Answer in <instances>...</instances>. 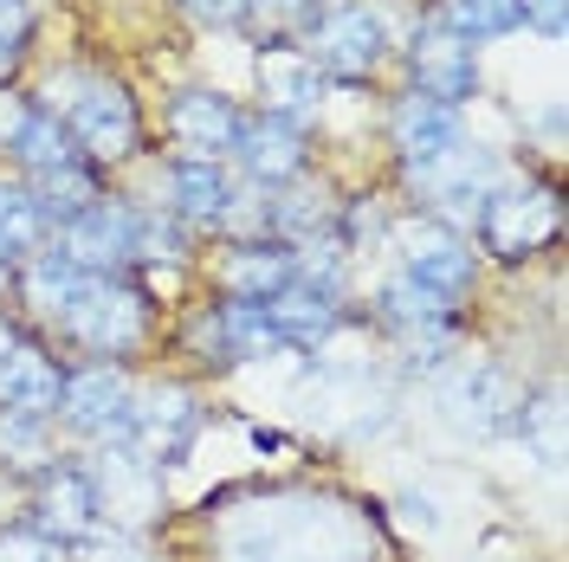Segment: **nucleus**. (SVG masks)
Here are the masks:
<instances>
[{
    "mask_svg": "<svg viewBox=\"0 0 569 562\" xmlns=\"http://www.w3.org/2000/svg\"><path fill=\"white\" fill-rule=\"evenodd\" d=\"M259 91H266V110L272 117H291L298 123V110L318 98V66L298 46H266L259 52Z\"/></svg>",
    "mask_w": 569,
    "mask_h": 562,
    "instance_id": "18",
    "label": "nucleus"
},
{
    "mask_svg": "<svg viewBox=\"0 0 569 562\" xmlns=\"http://www.w3.org/2000/svg\"><path fill=\"white\" fill-rule=\"evenodd\" d=\"M421 175V188L433 194V201H466V208H486L498 194V181H505V169H498L486 149H447L440 162H427V169H415Z\"/></svg>",
    "mask_w": 569,
    "mask_h": 562,
    "instance_id": "15",
    "label": "nucleus"
},
{
    "mask_svg": "<svg viewBox=\"0 0 569 562\" xmlns=\"http://www.w3.org/2000/svg\"><path fill=\"white\" fill-rule=\"evenodd\" d=\"M91 485H98V511H117V518H149V511H156V498H162V472H156L142 453H130V446H110Z\"/></svg>",
    "mask_w": 569,
    "mask_h": 562,
    "instance_id": "12",
    "label": "nucleus"
},
{
    "mask_svg": "<svg viewBox=\"0 0 569 562\" xmlns=\"http://www.w3.org/2000/svg\"><path fill=\"white\" fill-rule=\"evenodd\" d=\"M46 414H20V408H0V459L13 465H39L46 459Z\"/></svg>",
    "mask_w": 569,
    "mask_h": 562,
    "instance_id": "28",
    "label": "nucleus"
},
{
    "mask_svg": "<svg viewBox=\"0 0 569 562\" xmlns=\"http://www.w3.org/2000/svg\"><path fill=\"white\" fill-rule=\"evenodd\" d=\"M66 330L98 355H123L142 343V298L123 291L117 279H91L78 291V304L66 311Z\"/></svg>",
    "mask_w": 569,
    "mask_h": 562,
    "instance_id": "2",
    "label": "nucleus"
},
{
    "mask_svg": "<svg viewBox=\"0 0 569 562\" xmlns=\"http://www.w3.org/2000/svg\"><path fill=\"white\" fill-rule=\"evenodd\" d=\"M52 110L46 117H59L66 123L71 142H84L98 162H117V155H130V142H137V110L123 98V84H110V78H84V71H66V78H52Z\"/></svg>",
    "mask_w": 569,
    "mask_h": 562,
    "instance_id": "1",
    "label": "nucleus"
},
{
    "mask_svg": "<svg viewBox=\"0 0 569 562\" xmlns=\"http://www.w3.org/2000/svg\"><path fill=\"white\" fill-rule=\"evenodd\" d=\"M415 71H421V91H427V98H440V104L472 98V84H479L472 39L447 33V27H427V33L415 39Z\"/></svg>",
    "mask_w": 569,
    "mask_h": 562,
    "instance_id": "11",
    "label": "nucleus"
},
{
    "mask_svg": "<svg viewBox=\"0 0 569 562\" xmlns=\"http://www.w3.org/2000/svg\"><path fill=\"white\" fill-rule=\"evenodd\" d=\"M27 20H33V7H27V0H0V39H13V46H20Z\"/></svg>",
    "mask_w": 569,
    "mask_h": 562,
    "instance_id": "35",
    "label": "nucleus"
},
{
    "mask_svg": "<svg viewBox=\"0 0 569 562\" xmlns=\"http://www.w3.org/2000/svg\"><path fill=\"white\" fill-rule=\"evenodd\" d=\"M259 33H284V27H311V0H247Z\"/></svg>",
    "mask_w": 569,
    "mask_h": 562,
    "instance_id": "31",
    "label": "nucleus"
},
{
    "mask_svg": "<svg viewBox=\"0 0 569 562\" xmlns=\"http://www.w3.org/2000/svg\"><path fill=\"white\" fill-rule=\"evenodd\" d=\"M59 408H66L71 426H84V433H98V440H117V446H123V433H130V408H137V388H130L123 369L91 362V369H78L71 382H59Z\"/></svg>",
    "mask_w": 569,
    "mask_h": 562,
    "instance_id": "4",
    "label": "nucleus"
},
{
    "mask_svg": "<svg viewBox=\"0 0 569 562\" xmlns=\"http://www.w3.org/2000/svg\"><path fill=\"white\" fill-rule=\"evenodd\" d=\"M7 350H13V330H7V323H0V362H7Z\"/></svg>",
    "mask_w": 569,
    "mask_h": 562,
    "instance_id": "39",
    "label": "nucleus"
},
{
    "mask_svg": "<svg viewBox=\"0 0 569 562\" xmlns=\"http://www.w3.org/2000/svg\"><path fill=\"white\" fill-rule=\"evenodd\" d=\"M382 311H389L395 323H408V330H427V323H447V317H453V298H440L433 284L395 272V279L382 284Z\"/></svg>",
    "mask_w": 569,
    "mask_h": 562,
    "instance_id": "25",
    "label": "nucleus"
},
{
    "mask_svg": "<svg viewBox=\"0 0 569 562\" xmlns=\"http://www.w3.org/2000/svg\"><path fill=\"white\" fill-rule=\"evenodd\" d=\"M188 13H201V20H213V27H227V20L247 13V0H188Z\"/></svg>",
    "mask_w": 569,
    "mask_h": 562,
    "instance_id": "34",
    "label": "nucleus"
},
{
    "mask_svg": "<svg viewBox=\"0 0 569 562\" xmlns=\"http://www.w3.org/2000/svg\"><path fill=\"white\" fill-rule=\"evenodd\" d=\"M395 149H401L415 169L440 162L447 149H460V110L440 104V98H427V91L401 98V104H395Z\"/></svg>",
    "mask_w": 569,
    "mask_h": 562,
    "instance_id": "10",
    "label": "nucleus"
},
{
    "mask_svg": "<svg viewBox=\"0 0 569 562\" xmlns=\"http://www.w3.org/2000/svg\"><path fill=\"white\" fill-rule=\"evenodd\" d=\"M39 518H46V536H98V485L84 472H59L46 498H39Z\"/></svg>",
    "mask_w": 569,
    "mask_h": 562,
    "instance_id": "21",
    "label": "nucleus"
},
{
    "mask_svg": "<svg viewBox=\"0 0 569 562\" xmlns=\"http://www.w3.org/2000/svg\"><path fill=\"white\" fill-rule=\"evenodd\" d=\"M266 323H272L279 343H318V337L337 330V304H330V291L291 279L279 298H266Z\"/></svg>",
    "mask_w": 569,
    "mask_h": 562,
    "instance_id": "16",
    "label": "nucleus"
},
{
    "mask_svg": "<svg viewBox=\"0 0 569 562\" xmlns=\"http://www.w3.org/2000/svg\"><path fill=\"white\" fill-rule=\"evenodd\" d=\"M0 408H20V414L59 408V369H52V355L33 350V343H13L7 362H0Z\"/></svg>",
    "mask_w": 569,
    "mask_h": 562,
    "instance_id": "17",
    "label": "nucleus"
},
{
    "mask_svg": "<svg viewBox=\"0 0 569 562\" xmlns=\"http://www.w3.org/2000/svg\"><path fill=\"white\" fill-rule=\"evenodd\" d=\"M525 13L518 0H447V33L460 39H498V33H518Z\"/></svg>",
    "mask_w": 569,
    "mask_h": 562,
    "instance_id": "26",
    "label": "nucleus"
},
{
    "mask_svg": "<svg viewBox=\"0 0 569 562\" xmlns=\"http://www.w3.org/2000/svg\"><path fill=\"white\" fill-rule=\"evenodd\" d=\"M33 201L52 227H66V220H78L84 208H98L104 194H98V181L84 175L78 162H59V169H39L33 175Z\"/></svg>",
    "mask_w": 569,
    "mask_h": 562,
    "instance_id": "24",
    "label": "nucleus"
},
{
    "mask_svg": "<svg viewBox=\"0 0 569 562\" xmlns=\"http://www.w3.org/2000/svg\"><path fill=\"white\" fill-rule=\"evenodd\" d=\"M59 252H66L78 272L110 279L123 259H137V208H123V201H98V208H84L78 220L59 227Z\"/></svg>",
    "mask_w": 569,
    "mask_h": 562,
    "instance_id": "3",
    "label": "nucleus"
},
{
    "mask_svg": "<svg viewBox=\"0 0 569 562\" xmlns=\"http://www.w3.org/2000/svg\"><path fill=\"white\" fill-rule=\"evenodd\" d=\"M401 272L421 279V284H433L440 298L460 304V291L472 284V247H466L453 227H440V220L408 227V233H401Z\"/></svg>",
    "mask_w": 569,
    "mask_h": 562,
    "instance_id": "9",
    "label": "nucleus"
},
{
    "mask_svg": "<svg viewBox=\"0 0 569 562\" xmlns=\"http://www.w3.org/2000/svg\"><path fill=\"white\" fill-rule=\"evenodd\" d=\"M91 562H137V556H130V543H104V536H91Z\"/></svg>",
    "mask_w": 569,
    "mask_h": 562,
    "instance_id": "37",
    "label": "nucleus"
},
{
    "mask_svg": "<svg viewBox=\"0 0 569 562\" xmlns=\"http://www.w3.org/2000/svg\"><path fill=\"white\" fill-rule=\"evenodd\" d=\"M240 162L252 169V181H291L305 169V130L291 117H259V123H240Z\"/></svg>",
    "mask_w": 569,
    "mask_h": 562,
    "instance_id": "14",
    "label": "nucleus"
},
{
    "mask_svg": "<svg viewBox=\"0 0 569 562\" xmlns=\"http://www.w3.org/2000/svg\"><path fill=\"white\" fill-rule=\"evenodd\" d=\"M52 247V220L39 213L33 194H20V188H0V259L13 265H27V259H39V252Z\"/></svg>",
    "mask_w": 569,
    "mask_h": 562,
    "instance_id": "22",
    "label": "nucleus"
},
{
    "mask_svg": "<svg viewBox=\"0 0 569 562\" xmlns=\"http://www.w3.org/2000/svg\"><path fill=\"white\" fill-rule=\"evenodd\" d=\"M27 162H33V175L39 169H59V162H71V137H66V123L59 117H33L27 130H20V142H13Z\"/></svg>",
    "mask_w": 569,
    "mask_h": 562,
    "instance_id": "29",
    "label": "nucleus"
},
{
    "mask_svg": "<svg viewBox=\"0 0 569 562\" xmlns=\"http://www.w3.org/2000/svg\"><path fill=\"white\" fill-rule=\"evenodd\" d=\"M0 562H71V556L46 530H0Z\"/></svg>",
    "mask_w": 569,
    "mask_h": 562,
    "instance_id": "30",
    "label": "nucleus"
},
{
    "mask_svg": "<svg viewBox=\"0 0 569 562\" xmlns=\"http://www.w3.org/2000/svg\"><path fill=\"white\" fill-rule=\"evenodd\" d=\"M13 59H20V46H13V39H0V78L13 71Z\"/></svg>",
    "mask_w": 569,
    "mask_h": 562,
    "instance_id": "38",
    "label": "nucleus"
},
{
    "mask_svg": "<svg viewBox=\"0 0 569 562\" xmlns=\"http://www.w3.org/2000/svg\"><path fill=\"white\" fill-rule=\"evenodd\" d=\"M382 46H389V33L369 7H337V13L311 20V52L305 59L337 71V78H362V71L382 66Z\"/></svg>",
    "mask_w": 569,
    "mask_h": 562,
    "instance_id": "5",
    "label": "nucleus"
},
{
    "mask_svg": "<svg viewBox=\"0 0 569 562\" xmlns=\"http://www.w3.org/2000/svg\"><path fill=\"white\" fill-rule=\"evenodd\" d=\"M0 284H7V259H0Z\"/></svg>",
    "mask_w": 569,
    "mask_h": 562,
    "instance_id": "40",
    "label": "nucleus"
},
{
    "mask_svg": "<svg viewBox=\"0 0 569 562\" xmlns=\"http://www.w3.org/2000/svg\"><path fill=\"white\" fill-rule=\"evenodd\" d=\"M272 227H279L284 240H318L323 227H330V201L323 194H311V188H298V194H284V201H272Z\"/></svg>",
    "mask_w": 569,
    "mask_h": 562,
    "instance_id": "27",
    "label": "nucleus"
},
{
    "mask_svg": "<svg viewBox=\"0 0 569 562\" xmlns=\"http://www.w3.org/2000/svg\"><path fill=\"white\" fill-rule=\"evenodd\" d=\"M98 279V272H78L59 247H46L39 259H27V272H20V291H27V304L39 317H52V323H66V311L78 304V291Z\"/></svg>",
    "mask_w": 569,
    "mask_h": 562,
    "instance_id": "19",
    "label": "nucleus"
},
{
    "mask_svg": "<svg viewBox=\"0 0 569 562\" xmlns=\"http://www.w3.org/2000/svg\"><path fill=\"white\" fill-rule=\"evenodd\" d=\"M401 524L408 530H433V504H427V498H401Z\"/></svg>",
    "mask_w": 569,
    "mask_h": 562,
    "instance_id": "36",
    "label": "nucleus"
},
{
    "mask_svg": "<svg viewBox=\"0 0 569 562\" xmlns=\"http://www.w3.org/2000/svg\"><path fill=\"white\" fill-rule=\"evenodd\" d=\"M518 13H525V27H537V33H563V0H518Z\"/></svg>",
    "mask_w": 569,
    "mask_h": 562,
    "instance_id": "32",
    "label": "nucleus"
},
{
    "mask_svg": "<svg viewBox=\"0 0 569 562\" xmlns=\"http://www.w3.org/2000/svg\"><path fill=\"white\" fill-rule=\"evenodd\" d=\"M27 123H33V110L20 104V98H0V149H13Z\"/></svg>",
    "mask_w": 569,
    "mask_h": 562,
    "instance_id": "33",
    "label": "nucleus"
},
{
    "mask_svg": "<svg viewBox=\"0 0 569 562\" xmlns=\"http://www.w3.org/2000/svg\"><path fill=\"white\" fill-rule=\"evenodd\" d=\"M440 408L460 426H472V433H498V426L518 421V394H511V382L492 362H453L440 375Z\"/></svg>",
    "mask_w": 569,
    "mask_h": 562,
    "instance_id": "7",
    "label": "nucleus"
},
{
    "mask_svg": "<svg viewBox=\"0 0 569 562\" xmlns=\"http://www.w3.org/2000/svg\"><path fill=\"white\" fill-rule=\"evenodd\" d=\"M194 421H201V414H194V394H188V388H149V394H137V408H130L123 446L142 453L149 465H156V459H176L181 446H188Z\"/></svg>",
    "mask_w": 569,
    "mask_h": 562,
    "instance_id": "8",
    "label": "nucleus"
},
{
    "mask_svg": "<svg viewBox=\"0 0 569 562\" xmlns=\"http://www.w3.org/2000/svg\"><path fill=\"white\" fill-rule=\"evenodd\" d=\"M291 279H298V265H291L284 247H240L220 265V284H227L240 304H266V298H279Z\"/></svg>",
    "mask_w": 569,
    "mask_h": 562,
    "instance_id": "20",
    "label": "nucleus"
},
{
    "mask_svg": "<svg viewBox=\"0 0 569 562\" xmlns=\"http://www.w3.org/2000/svg\"><path fill=\"white\" fill-rule=\"evenodd\" d=\"M169 123H176V137L201 155V162H213V155H227V149H240V110L227 104V98H213V91H181L176 110H169Z\"/></svg>",
    "mask_w": 569,
    "mask_h": 562,
    "instance_id": "13",
    "label": "nucleus"
},
{
    "mask_svg": "<svg viewBox=\"0 0 569 562\" xmlns=\"http://www.w3.org/2000/svg\"><path fill=\"white\" fill-rule=\"evenodd\" d=\"M227 194H233V181L220 175V162H201V155H188L176 169V220H208L220 227V213H227Z\"/></svg>",
    "mask_w": 569,
    "mask_h": 562,
    "instance_id": "23",
    "label": "nucleus"
},
{
    "mask_svg": "<svg viewBox=\"0 0 569 562\" xmlns=\"http://www.w3.org/2000/svg\"><path fill=\"white\" fill-rule=\"evenodd\" d=\"M479 213H486V247L505 252V259L537 252L557 227H563V208H557L550 188H505V194H492Z\"/></svg>",
    "mask_w": 569,
    "mask_h": 562,
    "instance_id": "6",
    "label": "nucleus"
}]
</instances>
